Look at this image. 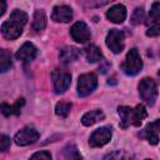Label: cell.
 Wrapping results in <instances>:
<instances>
[{"label": "cell", "instance_id": "obj_11", "mask_svg": "<svg viewBox=\"0 0 160 160\" xmlns=\"http://www.w3.org/2000/svg\"><path fill=\"white\" fill-rule=\"evenodd\" d=\"M38 49L31 42H25L21 45V48L16 52V59L21 60L24 62H30L36 58Z\"/></svg>", "mask_w": 160, "mask_h": 160}, {"label": "cell", "instance_id": "obj_18", "mask_svg": "<svg viewBox=\"0 0 160 160\" xmlns=\"http://www.w3.org/2000/svg\"><path fill=\"white\" fill-rule=\"evenodd\" d=\"M84 54H85V58L89 62H98L102 59V54H101V50L96 46V45H88L85 49H84Z\"/></svg>", "mask_w": 160, "mask_h": 160}, {"label": "cell", "instance_id": "obj_22", "mask_svg": "<svg viewBox=\"0 0 160 160\" xmlns=\"http://www.w3.org/2000/svg\"><path fill=\"white\" fill-rule=\"evenodd\" d=\"M104 160H134V159H132V155L129 154L128 151L118 150V151H114V152L108 154L104 158Z\"/></svg>", "mask_w": 160, "mask_h": 160}, {"label": "cell", "instance_id": "obj_27", "mask_svg": "<svg viewBox=\"0 0 160 160\" xmlns=\"http://www.w3.org/2000/svg\"><path fill=\"white\" fill-rule=\"evenodd\" d=\"M10 138L4 135V134H0V151H5L10 148Z\"/></svg>", "mask_w": 160, "mask_h": 160}, {"label": "cell", "instance_id": "obj_23", "mask_svg": "<svg viewBox=\"0 0 160 160\" xmlns=\"http://www.w3.org/2000/svg\"><path fill=\"white\" fill-rule=\"evenodd\" d=\"M71 110V104L69 101H60L55 106V114L61 118H66Z\"/></svg>", "mask_w": 160, "mask_h": 160}, {"label": "cell", "instance_id": "obj_7", "mask_svg": "<svg viewBox=\"0 0 160 160\" xmlns=\"http://www.w3.org/2000/svg\"><path fill=\"white\" fill-rule=\"evenodd\" d=\"M124 32L116 29H111L109 31V34L106 35V45L108 48L114 52V54H119L124 50L125 42H124Z\"/></svg>", "mask_w": 160, "mask_h": 160}, {"label": "cell", "instance_id": "obj_24", "mask_svg": "<svg viewBox=\"0 0 160 160\" xmlns=\"http://www.w3.org/2000/svg\"><path fill=\"white\" fill-rule=\"evenodd\" d=\"M159 19H160V4L156 1L152 4V8H151L150 14H149V20L152 22L151 26L159 25Z\"/></svg>", "mask_w": 160, "mask_h": 160}, {"label": "cell", "instance_id": "obj_20", "mask_svg": "<svg viewBox=\"0 0 160 160\" xmlns=\"http://www.w3.org/2000/svg\"><path fill=\"white\" fill-rule=\"evenodd\" d=\"M62 154H64L65 160H81V159H82V156H81V154L79 152L78 148H76L75 144H72V142L68 144V145L64 148Z\"/></svg>", "mask_w": 160, "mask_h": 160}, {"label": "cell", "instance_id": "obj_1", "mask_svg": "<svg viewBox=\"0 0 160 160\" xmlns=\"http://www.w3.org/2000/svg\"><path fill=\"white\" fill-rule=\"evenodd\" d=\"M26 21H28V15L24 11H21L19 9H15L10 14V18L1 25L2 36L5 39H8V40L18 39L21 35Z\"/></svg>", "mask_w": 160, "mask_h": 160}, {"label": "cell", "instance_id": "obj_28", "mask_svg": "<svg viewBox=\"0 0 160 160\" xmlns=\"http://www.w3.org/2000/svg\"><path fill=\"white\" fill-rule=\"evenodd\" d=\"M159 34H160V26H159V25L150 26L149 30L146 31V35H148V36H158Z\"/></svg>", "mask_w": 160, "mask_h": 160}, {"label": "cell", "instance_id": "obj_4", "mask_svg": "<svg viewBox=\"0 0 160 160\" xmlns=\"http://www.w3.org/2000/svg\"><path fill=\"white\" fill-rule=\"evenodd\" d=\"M139 94L148 105H154L158 98V85L150 78H144L139 82Z\"/></svg>", "mask_w": 160, "mask_h": 160}, {"label": "cell", "instance_id": "obj_19", "mask_svg": "<svg viewBox=\"0 0 160 160\" xmlns=\"http://www.w3.org/2000/svg\"><path fill=\"white\" fill-rule=\"evenodd\" d=\"M46 26V15H45V11L39 9L35 11L34 14V18H32V29L35 31H41L44 30Z\"/></svg>", "mask_w": 160, "mask_h": 160}, {"label": "cell", "instance_id": "obj_9", "mask_svg": "<svg viewBox=\"0 0 160 160\" xmlns=\"http://www.w3.org/2000/svg\"><path fill=\"white\" fill-rule=\"evenodd\" d=\"M39 139V132L31 128V126H25L21 130H19L14 138L15 142L20 146H26L30 144H34Z\"/></svg>", "mask_w": 160, "mask_h": 160}, {"label": "cell", "instance_id": "obj_26", "mask_svg": "<svg viewBox=\"0 0 160 160\" xmlns=\"http://www.w3.org/2000/svg\"><path fill=\"white\" fill-rule=\"evenodd\" d=\"M30 160H51V155L48 151H38L30 158Z\"/></svg>", "mask_w": 160, "mask_h": 160}, {"label": "cell", "instance_id": "obj_17", "mask_svg": "<svg viewBox=\"0 0 160 160\" xmlns=\"http://www.w3.org/2000/svg\"><path fill=\"white\" fill-rule=\"evenodd\" d=\"M104 118H105V115L101 110H92V111H88L86 114H84V116L81 118V122L85 126H90L98 121H101Z\"/></svg>", "mask_w": 160, "mask_h": 160}, {"label": "cell", "instance_id": "obj_13", "mask_svg": "<svg viewBox=\"0 0 160 160\" xmlns=\"http://www.w3.org/2000/svg\"><path fill=\"white\" fill-rule=\"evenodd\" d=\"M106 16L110 21H112L115 24H121L126 19V9L124 5L116 4L106 11Z\"/></svg>", "mask_w": 160, "mask_h": 160}, {"label": "cell", "instance_id": "obj_6", "mask_svg": "<svg viewBox=\"0 0 160 160\" xmlns=\"http://www.w3.org/2000/svg\"><path fill=\"white\" fill-rule=\"evenodd\" d=\"M98 85V78L95 74L89 72V74H82L79 78L78 81V94L80 96H88L90 92L95 90Z\"/></svg>", "mask_w": 160, "mask_h": 160}, {"label": "cell", "instance_id": "obj_21", "mask_svg": "<svg viewBox=\"0 0 160 160\" xmlns=\"http://www.w3.org/2000/svg\"><path fill=\"white\" fill-rule=\"evenodd\" d=\"M10 68H11V54L5 49H0V72H4Z\"/></svg>", "mask_w": 160, "mask_h": 160}, {"label": "cell", "instance_id": "obj_29", "mask_svg": "<svg viewBox=\"0 0 160 160\" xmlns=\"http://www.w3.org/2000/svg\"><path fill=\"white\" fill-rule=\"evenodd\" d=\"M5 10H6V2L2 1V0H0V16L5 12Z\"/></svg>", "mask_w": 160, "mask_h": 160}, {"label": "cell", "instance_id": "obj_8", "mask_svg": "<svg viewBox=\"0 0 160 160\" xmlns=\"http://www.w3.org/2000/svg\"><path fill=\"white\" fill-rule=\"evenodd\" d=\"M111 139V128L110 126H104L96 129L89 139V144L91 148H100L108 144Z\"/></svg>", "mask_w": 160, "mask_h": 160}, {"label": "cell", "instance_id": "obj_14", "mask_svg": "<svg viewBox=\"0 0 160 160\" xmlns=\"http://www.w3.org/2000/svg\"><path fill=\"white\" fill-rule=\"evenodd\" d=\"M79 56H80V50L74 46H65L60 50V54H59L60 61L62 64H70L75 61Z\"/></svg>", "mask_w": 160, "mask_h": 160}, {"label": "cell", "instance_id": "obj_2", "mask_svg": "<svg viewBox=\"0 0 160 160\" xmlns=\"http://www.w3.org/2000/svg\"><path fill=\"white\" fill-rule=\"evenodd\" d=\"M118 112L120 115V128L126 129L129 126H140L142 120L148 116L146 109L144 105L139 104L135 108L119 106Z\"/></svg>", "mask_w": 160, "mask_h": 160}, {"label": "cell", "instance_id": "obj_10", "mask_svg": "<svg viewBox=\"0 0 160 160\" xmlns=\"http://www.w3.org/2000/svg\"><path fill=\"white\" fill-rule=\"evenodd\" d=\"M70 35L71 38L76 41V42H86L88 40H90L91 38V32L90 29L88 28V25L82 21H78L75 22L71 29H70Z\"/></svg>", "mask_w": 160, "mask_h": 160}, {"label": "cell", "instance_id": "obj_15", "mask_svg": "<svg viewBox=\"0 0 160 160\" xmlns=\"http://www.w3.org/2000/svg\"><path fill=\"white\" fill-rule=\"evenodd\" d=\"M159 126H160V120H155V121L148 124L144 130L148 141L152 145H156L159 141Z\"/></svg>", "mask_w": 160, "mask_h": 160}, {"label": "cell", "instance_id": "obj_5", "mask_svg": "<svg viewBox=\"0 0 160 160\" xmlns=\"http://www.w3.org/2000/svg\"><path fill=\"white\" fill-rule=\"evenodd\" d=\"M51 79H52L54 91L56 94H64L71 84V75L66 70L55 69L51 72Z\"/></svg>", "mask_w": 160, "mask_h": 160}, {"label": "cell", "instance_id": "obj_25", "mask_svg": "<svg viewBox=\"0 0 160 160\" xmlns=\"http://www.w3.org/2000/svg\"><path fill=\"white\" fill-rule=\"evenodd\" d=\"M142 20H144V10L141 8L135 9V11H134V14L131 16V22L136 25V24L142 22Z\"/></svg>", "mask_w": 160, "mask_h": 160}, {"label": "cell", "instance_id": "obj_16", "mask_svg": "<svg viewBox=\"0 0 160 160\" xmlns=\"http://www.w3.org/2000/svg\"><path fill=\"white\" fill-rule=\"evenodd\" d=\"M24 104H25V100H24L22 98H21V99H18V101H16L15 104H12V105H9V104H0V112L4 114L5 116L19 115Z\"/></svg>", "mask_w": 160, "mask_h": 160}, {"label": "cell", "instance_id": "obj_30", "mask_svg": "<svg viewBox=\"0 0 160 160\" xmlns=\"http://www.w3.org/2000/svg\"><path fill=\"white\" fill-rule=\"evenodd\" d=\"M146 160H150V159H146Z\"/></svg>", "mask_w": 160, "mask_h": 160}, {"label": "cell", "instance_id": "obj_3", "mask_svg": "<svg viewBox=\"0 0 160 160\" xmlns=\"http://www.w3.org/2000/svg\"><path fill=\"white\" fill-rule=\"evenodd\" d=\"M141 69H142V60H141V58H140L138 50H136V49H131V50L128 52V55H126L124 62L121 64V70H122L126 75L134 76V75H136L138 72H140Z\"/></svg>", "mask_w": 160, "mask_h": 160}, {"label": "cell", "instance_id": "obj_12", "mask_svg": "<svg viewBox=\"0 0 160 160\" xmlns=\"http://www.w3.org/2000/svg\"><path fill=\"white\" fill-rule=\"evenodd\" d=\"M51 19L56 22H69L72 19V10L66 5L55 6L51 14Z\"/></svg>", "mask_w": 160, "mask_h": 160}]
</instances>
